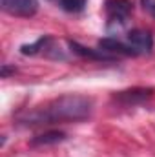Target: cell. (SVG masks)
Here are the masks:
<instances>
[{"label": "cell", "instance_id": "obj_6", "mask_svg": "<svg viewBox=\"0 0 155 157\" xmlns=\"http://www.w3.org/2000/svg\"><path fill=\"white\" fill-rule=\"evenodd\" d=\"M99 48L102 51H106L108 55H137L133 51V48L128 44V42H122L119 39H113V37H106V39L99 40Z\"/></svg>", "mask_w": 155, "mask_h": 157}, {"label": "cell", "instance_id": "obj_9", "mask_svg": "<svg viewBox=\"0 0 155 157\" xmlns=\"http://www.w3.org/2000/svg\"><path fill=\"white\" fill-rule=\"evenodd\" d=\"M49 42H51L49 37H40V39L37 40V42H33V44H24V46L20 48V53H22V55H35V53H39L40 49H46Z\"/></svg>", "mask_w": 155, "mask_h": 157}, {"label": "cell", "instance_id": "obj_11", "mask_svg": "<svg viewBox=\"0 0 155 157\" xmlns=\"http://www.w3.org/2000/svg\"><path fill=\"white\" fill-rule=\"evenodd\" d=\"M141 4H142V9L155 18V0H141Z\"/></svg>", "mask_w": 155, "mask_h": 157}, {"label": "cell", "instance_id": "obj_1", "mask_svg": "<svg viewBox=\"0 0 155 157\" xmlns=\"http://www.w3.org/2000/svg\"><path fill=\"white\" fill-rule=\"evenodd\" d=\"M93 101L86 95H62L44 106L35 108L24 115H18V121L24 124H51V122H77L91 115Z\"/></svg>", "mask_w": 155, "mask_h": 157}, {"label": "cell", "instance_id": "obj_10", "mask_svg": "<svg viewBox=\"0 0 155 157\" xmlns=\"http://www.w3.org/2000/svg\"><path fill=\"white\" fill-rule=\"evenodd\" d=\"M88 0H59V6L66 11V13H80L84 11Z\"/></svg>", "mask_w": 155, "mask_h": 157}, {"label": "cell", "instance_id": "obj_8", "mask_svg": "<svg viewBox=\"0 0 155 157\" xmlns=\"http://www.w3.org/2000/svg\"><path fill=\"white\" fill-rule=\"evenodd\" d=\"M70 46H71V49L80 55V57H89V59H97V60H112L113 57L112 55H108L106 51H102V49H91V48H84V46H80L78 42H70Z\"/></svg>", "mask_w": 155, "mask_h": 157}, {"label": "cell", "instance_id": "obj_7", "mask_svg": "<svg viewBox=\"0 0 155 157\" xmlns=\"http://www.w3.org/2000/svg\"><path fill=\"white\" fill-rule=\"evenodd\" d=\"M66 141V133L64 132H59V130H49V132H44L37 137L31 139V146H49V144H59Z\"/></svg>", "mask_w": 155, "mask_h": 157}, {"label": "cell", "instance_id": "obj_4", "mask_svg": "<svg viewBox=\"0 0 155 157\" xmlns=\"http://www.w3.org/2000/svg\"><path fill=\"white\" fill-rule=\"evenodd\" d=\"M0 6L6 13L13 17H24V18H29L39 11L37 0H0Z\"/></svg>", "mask_w": 155, "mask_h": 157}, {"label": "cell", "instance_id": "obj_5", "mask_svg": "<svg viewBox=\"0 0 155 157\" xmlns=\"http://www.w3.org/2000/svg\"><path fill=\"white\" fill-rule=\"evenodd\" d=\"M152 93H153V90H146V88H133V90H124V91H119L113 95V99L119 101V102H122L124 106H133V104H137V102H142V101H146V99H150L152 97Z\"/></svg>", "mask_w": 155, "mask_h": 157}, {"label": "cell", "instance_id": "obj_3", "mask_svg": "<svg viewBox=\"0 0 155 157\" xmlns=\"http://www.w3.org/2000/svg\"><path fill=\"white\" fill-rule=\"evenodd\" d=\"M126 42L133 48L137 55H144L153 49V37L148 29H141V28L130 29L126 35Z\"/></svg>", "mask_w": 155, "mask_h": 157}, {"label": "cell", "instance_id": "obj_2", "mask_svg": "<svg viewBox=\"0 0 155 157\" xmlns=\"http://www.w3.org/2000/svg\"><path fill=\"white\" fill-rule=\"evenodd\" d=\"M133 11V4L131 0H106V15H108V28H112L113 24L117 29L120 26H124L130 18Z\"/></svg>", "mask_w": 155, "mask_h": 157}]
</instances>
